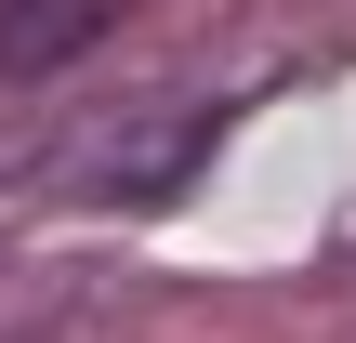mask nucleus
<instances>
[{
  "label": "nucleus",
  "mask_w": 356,
  "mask_h": 343,
  "mask_svg": "<svg viewBox=\"0 0 356 343\" xmlns=\"http://www.w3.org/2000/svg\"><path fill=\"white\" fill-rule=\"evenodd\" d=\"M198 145H211V106H119L53 185H66V198H159V185L198 172Z\"/></svg>",
  "instance_id": "nucleus-1"
},
{
  "label": "nucleus",
  "mask_w": 356,
  "mask_h": 343,
  "mask_svg": "<svg viewBox=\"0 0 356 343\" xmlns=\"http://www.w3.org/2000/svg\"><path fill=\"white\" fill-rule=\"evenodd\" d=\"M132 0H0V79H53L79 66L92 40H119Z\"/></svg>",
  "instance_id": "nucleus-2"
}]
</instances>
